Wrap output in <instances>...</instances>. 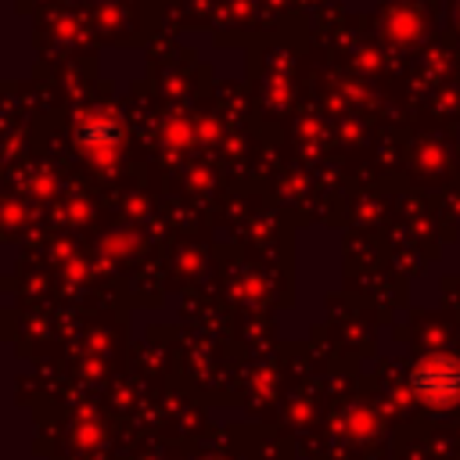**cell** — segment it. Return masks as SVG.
<instances>
[{
	"label": "cell",
	"mask_w": 460,
	"mask_h": 460,
	"mask_svg": "<svg viewBox=\"0 0 460 460\" xmlns=\"http://www.w3.org/2000/svg\"><path fill=\"white\" fill-rule=\"evenodd\" d=\"M75 140H79V147H83L97 165H108V162L119 155L122 126H119V119H111L108 111H86V115L75 122Z\"/></svg>",
	"instance_id": "1"
}]
</instances>
